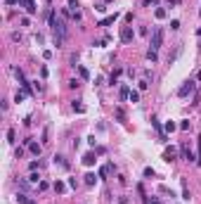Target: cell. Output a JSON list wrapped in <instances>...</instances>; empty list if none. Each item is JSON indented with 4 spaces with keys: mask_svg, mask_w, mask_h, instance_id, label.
Segmentation results:
<instances>
[{
    "mask_svg": "<svg viewBox=\"0 0 201 204\" xmlns=\"http://www.w3.org/2000/svg\"><path fill=\"white\" fill-rule=\"evenodd\" d=\"M50 26H52V34H55V45L62 48L64 40H67V24H64L52 10H50Z\"/></svg>",
    "mask_w": 201,
    "mask_h": 204,
    "instance_id": "obj_1",
    "label": "cell"
},
{
    "mask_svg": "<svg viewBox=\"0 0 201 204\" xmlns=\"http://www.w3.org/2000/svg\"><path fill=\"white\" fill-rule=\"evenodd\" d=\"M161 43H163V31H161V29H154V31H151V48H149V50H159Z\"/></svg>",
    "mask_w": 201,
    "mask_h": 204,
    "instance_id": "obj_2",
    "label": "cell"
},
{
    "mask_svg": "<svg viewBox=\"0 0 201 204\" xmlns=\"http://www.w3.org/2000/svg\"><path fill=\"white\" fill-rule=\"evenodd\" d=\"M194 86H197L194 81H187L185 86H180V90H177V95H180V98H187L189 93H194Z\"/></svg>",
    "mask_w": 201,
    "mask_h": 204,
    "instance_id": "obj_3",
    "label": "cell"
},
{
    "mask_svg": "<svg viewBox=\"0 0 201 204\" xmlns=\"http://www.w3.org/2000/svg\"><path fill=\"white\" fill-rule=\"evenodd\" d=\"M133 29H130V26H123V29H121V40H123V43H130V40H133Z\"/></svg>",
    "mask_w": 201,
    "mask_h": 204,
    "instance_id": "obj_4",
    "label": "cell"
},
{
    "mask_svg": "<svg viewBox=\"0 0 201 204\" xmlns=\"http://www.w3.org/2000/svg\"><path fill=\"white\" fill-rule=\"evenodd\" d=\"M26 145H29V150L33 152L35 157H40V152H43V147H40L38 142H33V140H26Z\"/></svg>",
    "mask_w": 201,
    "mask_h": 204,
    "instance_id": "obj_5",
    "label": "cell"
},
{
    "mask_svg": "<svg viewBox=\"0 0 201 204\" xmlns=\"http://www.w3.org/2000/svg\"><path fill=\"white\" fill-rule=\"evenodd\" d=\"M175 157H177V150H175V147H166V152H163V159H166V162H173Z\"/></svg>",
    "mask_w": 201,
    "mask_h": 204,
    "instance_id": "obj_6",
    "label": "cell"
},
{
    "mask_svg": "<svg viewBox=\"0 0 201 204\" xmlns=\"http://www.w3.org/2000/svg\"><path fill=\"white\" fill-rule=\"evenodd\" d=\"M24 7H26V12H29V14H35V12H38V5H35V0H29Z\"/></svg>",
    "mask_w": 201,
    "mask_h": 204,
    "instance_id": "obj_7",
    "label": "cell"
},
{
    "mask_svg": "<svg viewBox=\"0 0 201 204\" xmlns=\"http://www.w3.org/2000/svg\"><path fill=\"white\" fill-rule=\"evenodd\" d=\"M182 154H185V159H187V162H192V159H194V154H192V150H189L187 145H182ZM194 162H197V159H194Z\"/></svg>",
    "mask_w": 201,
    "mask_h": 204,
    "instance_id": "obj_8",
    "label": "cell"
},
{
    "mask_svg": "<svg viewBox=\"0 0 201 204\" xmlns=\"http://www.w3.org/2000/svg\"><path fill=\"white\" fill-rule=\"evenodd\" d=\"M83 164H85V166H92V164H95V154H92V152H88V154L83 157Z\"/></svg>",
    "mask_w": 201,
    "mask_h": 204,
    "instance_id": "obj_9",
    "label": "cell"
},
{
    "mask_svg": "<svg viewBox=\"0 0 201 204\" xmlns=\"http://www.w3.org/2000/svg\"><path fill=\"white\" fill-rule=\"evenodd\" d=\"M116 17H118L116 12H114L111 17H104V19H102V22H100V26H109V24H114V19H116Z\"/></svg>",
    "mask_w": 201,
    "mask_h": 204,
    "instance_id": "obj_10",
    "label": "cell"
},
{
    "mask_svg": "<svg viewBox=\"0 0 201 204\" xmlns=\"http://www.w3.org/2000/svg\"><path fill=\"white\" fill-rule=\"evenodd\" d=\"M52 188H55V192H64V190H67V185H64L62 180H57V183H55Z\"/></svg>",
    "mask_w": 201,
    "mask_h": 204,
    "instance_id": "obj_11",
    "label": "cell"
},
{
    "mask_svg": "<svg viewBox=\"0 0 201 204\" xmlns=\"http://www.w3.org/2000/svg\"><path fill=\"white\" fill-rule=\"evenodd\" d=\"M95 180H97L95 173H88V176H85V185H95Z\"/></svg>",
    "mask_w": 201,
    "mask_h": 204,
    "instance_id": "obj_12",
    "label": "cell"
},
{
    "mask_svg": "<svg viewBox=\"0 0 201 204\" xmlns=\"http://www.w3.org/2000/svg\"><path fill=\"white\" fill-rule=\"evenodd\" d=\"M55 164H59L62 169H69V164L64 162V157H55Z\"/></svg>",
    "mask_w": 201,
    "mask_h": 204,
    "instance_id": "obj_13",
    "label": "cell"
},
{
    "mask_svg": "<svg viewBox=\"0 0 201 204\" xmlns=\"http://www.w3.org/2000/svg\"><path fill=\"white\" fill-rule=\"evenodd\" d=\"M78 74H81V78H90V71L85 67H78Z\"/></svg>",
    "mask_w": 201,
    "mask_h": 204,
    "instance_id": "obj_14",
    "label": "cell"
},
{
    "mask_svg": "<svg viewBox=\"0 0 201 204\" xmlns=\"http://www.w3.org/2000/svg\"><path fill=\"white\" fill-rule=\"evenodd\" d=\"M128 98H130V102H137V100H140V93H137V90H130Z\"/></svg>",
    "mask_w": 201,
    "mask_h": 204,
    "instance_id": "obj_15",
    "label": "cell"
},
{
    "mask_svg": "<svg viewBox=\"0 0 201 204\" xmlns=\"http://www.w3.org/2000/svg\"><path fill=\"white\" fill-rule=\"evenodd\" d=\"M154 14H156V19H163V17H166V10H163V7H159Z\"/></svg>",
    "mask_w": 201,
    "mask_h": 204,
    "instance_id": "obj_16",
    "label": "cell"
},
{
    "mask_svg": "<svg viewBox=\"0 0 201 204\" xmlns=\"http://www.w3.org/2000/svg\"><path fill=\"white\" fill-rule=\"evenodd\" d=\"M147 57H149L151 62H156V60H159V55H156V50H149V52H147Z\"/></svg>",
    "mask_w": 201,
    "mask_h": 204,
    "instance_id": "obj_17",
    "label": "cell"
},
{
    "mask_svg": "<svg viewBox=\"0 0 201 204\" xmlns=\"http://www.w3.org/2000/svg\"><path fill=\"white\" fill-rule=\"evenodd\" d=\"M144 204H161L156 197H144Z\"/></svg>",
    "mask_w": 201,
    "mask_h": 204,
    "instance_id": "obj_18",
    "label": "cell"
},
{
    "mask_svg": "<svg viewBox=\"0 0 201 204\" xmlns=\"http://www.w3.org/2000/svg\"><path fill=\"white\" fill-rule=\"evenodd\" d=\"M73 109H76V112H81V114H83V112H85V107H83V104H81V102H73Z\"/></svg>",
    "mask_w": 201,
    "mask_h": 204,
    "instance_id": "obj_19",
    "label": "cell"
},
{
    "mask_svg": "<svg viewBox=\"0 0 201 204\" xmlns=\"http://www.w3.org/2000/svg\"><path fill=\"white\" fill-rule=\"evenodd\" d=\"M175 128H177V126H175V124H173V121H168V124H166V131H168V133H173V131H175Z\"/></svg>",
    "mask_w": 201,
    "mask_h": 204,
    "instance_id": "obj_20",
    "label": "cell"
},
{
    "mask_svg": "<svg viewBox=\"0 0 201 204\" xmlns=\"http://www.w3.org/2000/svg\"><path fill=\"white\" fill-rule=\"evenodd\" d=\"M17 200H19V204H31V202H29V197H26V195H19Z\"/></svg>",
    "mask_w": 201,
    "mask_h": 204,
    "instance_id": "obj_21",
    "label": "cell"
},
{
    "mask_svg": "<svg viewBox=\"0 0 201 204\" xmlns=\"http://www.w3.org/2000/svg\"><path fill=\"white\" fill-rule=\"evenodd\" d=\"M109 171H111V166H102V169H100V176H102V178H104V176H106Z\"/></svg>",
    "mask_w": 201,
    "mask_h": 204,
    "instance_id": "obj_22",
    "label": "cell"
},
{
    "mask_svg": "<svg viewBox=\"0 0 201 204\" xmlns=\"http://www.w3.org/2000/svg\"><path fill=\"white\" fill-rule=\"evenodd\" d=\"M128 95H130V90H128V88L123 86V88H121V98H128Z\"/></svg>",
    "mask_w": 201,
    "mask_h": 204,
    "instance_id": "obj_23",
    "label": "cell"
},
{
    "mask_svg": "<svg viewBox=\"0 0 201 204\" xmlns=\"http://www.w3.org/2000/svg\"><path fill=\"white\" fill-rule=\"evenodd\" d=\"M144 176H147V178H149V176H154V169H151V166H147V169H144Z\"/></svg>",
    "mask_w": 201,
    "mask_h": 204,
    "instance_id": "obj_24",
    "label": "cell"
},
{
    "mask_svg": "<svg viewBox=\"0 0 201 204\" xmlns=\"http://www.w3.org/2000/svg\"><path fill=\"white\" fill-rule=\"evenodd\" d=\"M29 183H38V173H31L29 176Z\"/></svg>",
    "mask_w": 201,
    "mask_h": 204,
    "instance_id": "obj_25",
    "label": "cell"
},
{
    "mask_svg": "<svg viewBox=\"0 0 201 204\" xmlns=\"http://www.w3.org/2000/svg\"><path fill=\"white\" fill-rule=\"evenodd\" d=\"M197 164L201 166V140H199V157H197Z\"/></svg>",
    "mask_w": 201,
    "mask_h": 204,
    "instance_id": "obj_26",
    "label": "cell"
},
{
    "mask_svg": "<svg viewBox=\"0 0 201 204\" xmlns=\"http://www.w3.org/2000/svg\"><path fill=\"white\" fill-rule=\"evenodd\" d=\"M144 5H147V7H151V5H156V0H144Z\"/></svg>",
    "mask_w": 201,
    "mask_h": 204,
    "instance_id": "obj_27",
    "label": "cell"
},
{
    "mask_svg": "<svg viewBox=\"0 0 201 204\" xmlns=\"http://www.w3.org/2000/svg\"><path fill=\"white\" fill-rule=\"evenodd\" d=\"M17 2H19V5H26V2H29V0H17Z\"/></svg>",
    "mask_w": 201,
    "mask_h": 204,
    "instance_id": "obj_28",
    "label": "cell"
},
{
    "mask_svg": "<svg viewBox=\"0 0 201 204\" xmlns=\"http://www.w3.org/2000/svg\"><path fill=\"white\" fill-rule=\"evenodd\" d=\"M197 36H199V38H201V26H199V29H197Z\"/></svg>",
    "mask_w": 201,
    "mask_h": 204,
    "instance_id": "obj_29",
    "label": "cell"
},
{
    "mask_svg": "<svg viewBox=\"0 0 201 204\" xmlns=\"http://www.w3.org/2000/svg\"><path fill=\"white\" fill-rule=\"evenodd\" d=\"M5 2H7V5H12V2H17V0H5Z\"/></svg>",
    "mask_w": 201,
    "mask_h": 204,
    "instance_id": "obj_30",
    "label": "cell"
},
{
    "mask_svg": "<svg viewBox=\"0 0 201 204\" xmlns=\"http://www.w3.org/2000/svg\"><path fill=\"white\" fill-rule=\"evenodd\" d=\"M197 78H199V81H201V71H199V74H197Z\"/></svg>",
    "mask_w": 201,
    "mask_h": 204,
    "instance_id": "obj_31",
    "label": "cell"
}]
</instances>
